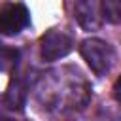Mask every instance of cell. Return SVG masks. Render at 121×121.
<instances>
[{
	"instance_id": "1",
	"label": "cell",
	"mask_w": 121,
	"mask_h": 121,
	"mask_svg": "<svg viewBox=\"0 0 121 121\" xmlns=\"http://www.w3.org/2000/svg\"><path fill=\"white\" fill-rule=\"evenodd\" d=\"M79 53L83 57V60L89 64V68L96 74V76H104L106 72H110L115 55L113 49L108 42L100 40V38H87L81 42L79 45Z\"/></svg>"
},
{
	"instance_id": "2",
	"label": "cell",
	"mask_w": 121,
	"mask_h": 121,
	"mask_svg": "<svg viewBox=\"0 0 121 121\" xmlns=\"http://www.w3.org/2000/svg\"><path fill=\"white\" fill-rule=\"evenodd\" d=\"M30 23V13L25 4H6L0 8V32L6 36H15Z\"/></svg>"
},
{
	"instance_id": "3",
	"label": "cell",
	"mask_w": 121,
	"mask_h": 121,
	"mask_svg": "<svg viewBox=\"0 0 121 121\" xmlns=\"http://www.w3.org/2000/svg\"><path fill=\"white\" fill-rule=\"evenodd\" d=\"M72 38L60 30H49L42 36L40 40V55L43 60H59L62 57H66L70 51H72Z\"/></svg>"
},
{
	"instance_id": "4",
	"label": "cell",
	"mask_w": 121,
	"mask_h": 121,
	"mask_svg": "<svg viewBox=\"0 0 121 121\" xmlns=\"http://www.w3.org/2000/svg\"><path fill=\"white\" fill-rule=\"evenodd\" d=\"M74 17L78 21V25L91 32V30H96L100 28L102 25V15L98 11V6L95 0H76L74 4Z\"/></svg>"
},
{
	"instance_id": "5",
	"label": "cell",
	"mask_w": 121,
	"mask_h": 121,
	"mask_svg": "<svg viewBox=\"0 0 121 121\" xmlns=\"http://www.w3.org/2000/svg\"><path fill=\"white\" fill-rule=\"evenodd\" d=\"M26 95H28V85H26V79L23 76H13L8 89H6V96H4V102L9 110H23L25 102H26Z\"/></svg>"
},
{
	"instance_id": "6",
	"label": "cell",
	"mask_w": 121,
	"mask_h": 121,
	"mask_svg": "<svg viewBox=\"0 0 121 121\" xmlns=\"http://www.w3.org/2000/svg\"><path fill=\"white\" fill-rule=\"evenodd\" d=\"M100 13L108 23H121V0H100Z\"/></svg>"
},
{
	"instance_id": "7",
	"label": "cell",
	"mask_w": 121,
	"mask_h": 121,
	"mask_svg": "<svg viewBox=\"0 0 121 121\" xmlns=\"http://www.w3.org/2000/svg\"><path fill=\"white\" fill-rule=\"evenodd\" d=\"M17 59H19V51H17V49L2 47V45H0V70H2V72H8V70L15 68Z\"/></svg>"
},
{
	"instance_id": "8",
	"label": "cell",
	"mask_w": 121,
	"mask_h": 121,
	"mask_svg": "<svg viewBox=\"0 0 121 121\" xmlns=\"http://www.w3.org/2000/svg\"><path fill=\"white\" fill-rule=\"evenodd\" d=\"M113 98L117 100V102H121V76L115 79V83H113Z\"/></svg>"
},
{
	"instance_id": "9",
	"label": "cell",
	"mask_w": 121,
	"mask_h": 121,
	"mask_svg": "<svg viewBox=\"0 0 121 121\" xmlns=\"http://www.w3.org/2000/svg\"><path fill=\"white\" fill-rule=\"evenodd\" d=\"M0 121H11V119H8V117H0Z\"/></svg>"
}]
</instances>
